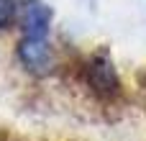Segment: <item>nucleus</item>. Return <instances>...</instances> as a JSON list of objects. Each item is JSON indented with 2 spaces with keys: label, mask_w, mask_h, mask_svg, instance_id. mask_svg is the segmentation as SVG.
I'll use <instances>...</instances> for the list:
<instances>
[{
  "label": "nucleus",
  "mask_w": 146,
  "mask_h": 141,
  "mask_svg": "<svg viewBox=\"0 0 146 141\" xmlns=\"http://www.w3.org/2000/svg\"><path fill=\"white\" fill-rule=\"evenodd\" d=\"M18 59L33 77H46L54 72V51L46 39L23 36L18 41Z\"/></svg>",
  "instance_id": "obj_2"
},
{
  "label": "nucleus",
  "mask_w": 146,
  "mask_h": 141,
  "mask_svg": "<svg viewBox=\"0 0 146 141\" xmlns=\"http://www.w3.org/2000/svg\"><path fill=\"white\" fill-rule=\"evenodd\" d=\"M51 8L41 0H28L23 5V13H21V28L26 36H33V39H46L49 33V26H51Z\"/></svg>",
  "instance_id": "obj_3"
},
{
  "label": "nucleus",
  "mask_w": 146,
  "mask_h": 141,
  "mask_svg": "<svg viewBox=\"0 0 146 141\" xmlns=\"http://www.w3.org/2000/svg\"><path fill=\"white\" fill-rule=\"evenodd\" d=\"M15 18V0H0V28L10 26Z\"/></svg>",
  "instance_id": "obj_4"
},
{
  "label": "nucleus",
  "mask_w": 146,
  "mask_h": 141,
  "mask_svg": "<svg viewBox=\"0 0 146 141\" xmlns=\"http://www.w3.org/2000/svg\"><path fill=\"white\" fill-rule=\"evenodd\" d=\"M82 80L92 90V95L100 100H113L121 95V80H118V72H115L108 51L92 54L82 64Z\"/></svg>",
  "instance_id": "obj_1"
}]
</instances>
